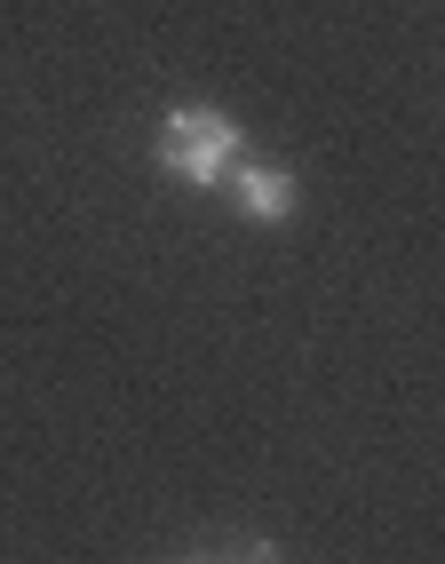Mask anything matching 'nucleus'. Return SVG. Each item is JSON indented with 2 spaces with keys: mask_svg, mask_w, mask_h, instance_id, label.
<instances>
[{
  "mask_svg": "<svg viewBox=\"0 0 445 564\" xmlns=\"http://www.w3.org/2000/svg\"><path fill=\"white\" fill-rule=\"evenodd\" d=\"M247 160V135H239V120L231 111H215V104H183V111H167V128H160V167L175 175V183H223Z\"/></svg>",
  "mask_w": 445,
  "mask_h": 564,
  "instance_id": "f257e3e1",
  "label": "nucleus"
},
{
  "mask_svg": "<svg viewBox=\"0 0 445 564\" xmlns=\"http://www.w3.org/2000/svg\"><path fill=\"white\" fill-rule=\"evenodd\" d=\"M223 183H231V199H239L247 223H286V215H294V175L271 167V160H239Z\"/></svg>",
  "mask_w": 445,
  "mask_h": 564,
  "instance_id": "f03ea898",
  "label": "nucleus"
},
{
  "mask_svg": "<svg viewBox=\"0 0 445 564\" xmlns=\"http://www.w3.org/2000/svg\"><path fill=\"white\" fill-rule=\"evenodd\" d=\"M247 564H271V549H263V541H254V556H247Z\"/></svg>",
  "mask_w": 445,
  "mask_h": 564,
  "instance_id": "7ed1b4c3",
  "label": "nucleus"
}]
</instances>
